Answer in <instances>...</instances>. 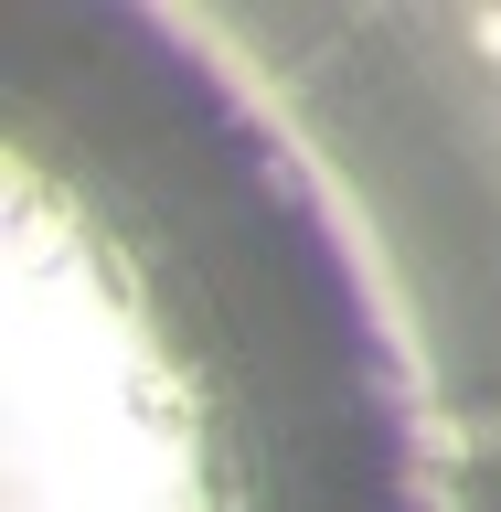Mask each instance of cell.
<instances>
[{
	"label": "cell",
	"instance_id": "obj_1",
	"mask_svg": "<svg viewBox=\"0 0 501 512\" xmlns=\"http://www.w3.org/2000/svg\"><path fill=\"white\" fill-rule=\"evenodd\" d=\"M448 448H459V459H501V406H470V416H448Z\"/></svg>",
	"mask_w": 501,
	"mask_h": 512
},
{
	"label": "cell",
	"instance_id": "obj_2",
	"mask_svg": "<svg viewBox=\"0 0 501 512\" xmlns=\"http://www.w3.org/2000/svg\"><path fill=\"white\" fill-rule=\"evenodd\" d=\"M459 32H470V54H491V64H501V11H470Z\"/></svg>",
	"mask_w": 501,
	"mask_h": 512
}]
</instances>
